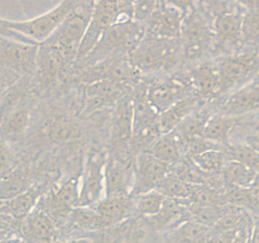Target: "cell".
Instances as JSON below:
<instances>
[{
	"instance_id": "cell-3",
	"label": "cell",
	"mask_w": 259,
	"mask_h": 243,
	"mask_svg": "<svg viewBox=\"0 0 259 243\" xmlns=\"http://www.w3.org/2000/svg\"><path fill=\"white\" fill-rule=\"evenodd\" d=\"M212 17L214 55H230L244 46L243 22L247 10L230 0H202Z\"/></svg>"
},
{
	"instance_id": "cell-28",
	"label": "cell",
	"mask_w": 259,
	"mask_h": 243,
	"mask_svg": "<svg viewBox=\"0 0 259 243\" xmlns=\"http://www.w3.org/2000/svg\"><path fill=\"white\" fill-rule=\"evenodd\" d=\"M211 228L194 219H187L179 228L174 229L169 237L171 243H206Z\"/></svg>"
},
{
	"instance_id": "cell-37",
	"label": "cell",
	"mask_w": 259,
	"mask_h": 243,
	"mask_svg": "<svg viewBox=\"0 0 259 243\" xmlns=\"http://www.w3.org/2000/svg\"><path fill=\"white\" fill-rule=\"evenodd\" d=\"M187 153H189L190 157L197 156V154H201L204 152L210 151V149H220L223 148L219 144L214 143L211 141H207L204 137H200V138H194L190 139L186 143Z\"/></svg>"
},
{
	"instance_id": "cell-31",
	"label": "cell",
	"mask_w": 259,
	"mask_h": 243,
	"mask_svg": "<svg viewBox=\"0 0 259 243\" xmlns=\"http://www.w3.org/2000/svg\"><path fill=\"white\" fill-rule=\"evenodd\" d=\"M30 113L27 106H19L7 116L2 124V132L8 138H20L29 126Z\"/></svg>"
},
{
	"instance_id": "cell-11",
	"label": "cell",
	"mask_w": 259,
	"mask_h": 243,
	"mask_svg": "<svg viewBox=\"0 0 259 243\" xmlns=\"http://www.w3.org/2000/svg\"><path fill=\"white\" fill-rule=\"evenodd\" d=\"M195 95L189 75H175L148 86V98L154 108L163 113L179 101Z\"/></svg>"
},
{
	"instance_id": "cell-40",
	"label": "cell",
	"mask_w": 259,
	"mask_h": 243,
	"mask_svg": "<svg viewBox=\"0 0 259 243\" xmlns=\"http://www.w3.org/2000/svg\"><path fill=\"white\" fill-rule=\"evenodd\" d=\"M199 2L200 0H158V4L171 5V7L177 8L181 12H184L185 15H186L187 13L195 9V7L199 4Z\"/></svg>"
},
{
	"instance_id": "cell-47",
	"label": "cell",
	"mask_w": 259,
	"mask_h": 243,
	"mask_svg": "<svg viewBox=\"0 0 259 243\" xmlns=\"http://www.w3.org/2000/svg\"><path fill=\"white\" fill-rule=\"evenodd\" d=\"M5 80H7L5 77H0V99H2V95H3V93H4V90L7 89V85H5V83H4Z\"/></svg>"
},
{
	"instance_id": "cell-42",
	"label": "cell",
	"mask_w": 259,
	"mask_h": 243,
	"mask_svg": "<svg viewBox=\"0 0 259 243\" xmlns=\"http://www.w3.org/2000/svg\"><path fill=\"white\" fill-rule=\"evenodd\" d=\"M252 224H248L245 227L237 230L234 235V239L232 243H250V234H252Z\"/></svg>"
},
{
	"instance_id": "cell-35",
	"label": "cell",
	"mask_w": 259,
	"mask_h": 243,
	"mask_svg": "<svg viewBox=\"0 0 259 243\" xmlns=\"http://www.w3.org/2000/svg\"><path fill=\"white\" fill-rule=\"evenodd\" d=\"M228 161H237L259 172V149L248 144H228L224 149Z\"/></svg>"
},
{
	"instance_id": "cell-39",
	"label": "cell",
	"mask_w": 259,
	"mask_h": 243,
	"mask_svg": "<svg viewBox=\"0 0 259 243\" xmlns=\"http://www.w3.org/2000/svg\"><path fill=\"white\" fill-rule=\"evenodd\" d=\"M134 10V19L144 22L156 9L158 0H132Z\"/></svg>"
},
{
	"instance_id": "cell-32",
	"label": "cell",
	"mask_w": 259,
	"mask_h": 243,
	"mask_svg": "<svg viewBox=\"0 0 259 243\" xmlns=\"http://www.w3.org/2000/svg\"><path fill=\"white\" fill-rule=\"evenodd\" d=\"M199 184H190L179 177L177 175L174 176H167L166 179L162 181L159 187L157 190L161 191L162 194L166 195L167 197H172V199H180V200H190L195 190L197 189Z\"/></svg>"
},
{
	"instance_id": "cell-14",
	"label": "cell",
	"mask_w": 259,
	"mask_h": 243,
	"mask_svg": "<svg viewBox=\"0 0 259 243\" xmlns=\"http://www.w3.org/2000/svg\"><path fill=\"white\" fill-rule=\"evenodd\" d=\"M19 235L27 243H53L57 240V223L37 205L20 223Z\"/></svg>"
},
{
	"instance_id": "cell-1",
	"label": "cell",
	"mask_w": 259,
	"mask_h": 243,
	"mask_svg": "<svg viewBox=\"0 0 259 243\" xmlns=\"http://www.w3.org/2000/svg\"><path fill=\"white\" fill-rule=\"evenodd\" d=\"M95 0H82L62 24L39 45L38 67L46 80H51L76 63L83 37L88 32Z\"/></svg>"
},
{
	"instance_id": "cell-33",
	"label": "cell",
	"mask_w": 259,
	"mask_h": 243,
	"mask_svg": "<svg viewBox=\"0 0 259 243\" xmlns=\"http://www.w3.org/2000/svg\"><path fill=\"white\" fill-rule=\"evenodd\" d=\"M136 199V205H134V214L139 218H149L158 214L159 210L163 207L167 196L162 194L158 190L146 192Z\"/></svg>"
},
{
	"instance_id": "cell-25",
	"label": "cell",
	"mask_w": 259,
	"mask_h": 243,
	"mask_svg": "<svg viewBox=\"0 0 259 243\" xmlns=\"http://www.w3.org/2000/svg\"><path fill=\"white\" fill-rule=\"evenodd\" d=\"M29 175L23 169H12L0 176V201H7L29 189Z\"/></svg>"
},
{
	"instance_id": "cell-30",
	"label": "cell",
	"mask_w": 259,
	"mask_h": 243,
	"mask_svg": "<svg viewBox=\"0 0 259 243\" xmlns=\"http://www.w3.org/2000/svg\"><path fill=\"white\" fill-rule=\"evenodd\" d=\"M68 220L73 225L82 229L95 230L111 227L110 223L94 207H77L71 210Z\"/></svg>"
},
{
	"instance_id": "cell-6",
	"label": "cell",
	"mask_w": 259,
	"mask_h": 243,
	"mask_svg": "<svg viewBox=\"0 0 259 243\" xmlns=\"http://www.w3.org/2000/svg\"><path fill=\"white\" fill-rule=\"evenodd\" d=\"M259 47L245 46L217 61L220 75V95L237 91L259 76Z\"/></svg>"
},
{
	"instance_id": "cell-18",
	"label": "cell",
	"mask_w": 259,
	"mask_h": 243,
	"mask_svg": "<svg viewBox=\"0 0 259 243\" xmlns=\"http://www.w3.org/2000/svg\"><path fill=\"white\" fill-rule=\"evenodd\" d=\"M46 185L33 184L29 189L7 201H0V213L10 215L18 220H23L47 194Z\"/></svg>"
},
{
	"instance_id": "cell-5",
	"label": "cell",
	"mask_w": 259,
	"mask_h": 243,
	"mask_svg": "<svg viewBox=\"0 0 259 243\" xmlns=\"http://www.w3.org/2000/svg\"><path fill=\"white\" fill-rule=\"evenodd\" d=\"M180 39L184 60L186 61H196L214 53L212 17L202 0H200L194 10L185 15Z\"/></svg>"
},
{
	"instance_id": "cell-36",
	"label": "cell",
	"mask_w": 259,
	"mask_h": 243,
	"mask_svg": "<svg viewBox=\"0 0 259 243\" xmlns=\"http://www.w3.org/2000/svg\"><path fill=\"white\" fill-rule=\"evenodd\" d=\"M244 46L259 47V10H247L243 22Z\"/></svg>"
},
{
	"instance_id": "cell-48",
	"label": "cell",
	"mask_w": 259,
	"mask_h": 243,
	"mask_svg": "<svg viewBox=\"0 0 259 243\" xmlns=\"http://www.w3.org/2000/svg\"><path fill=\"white\" fill-rule=\"evenodd\" d=\"M258 51H259V48H258ZM258 77H259V76H258Z\"/></svg>"
},
{
	"instance_id": "cell-16",
	"label": "cell",
	"mask_w": 259,
	"mask_h": 243,
	"mask_svg": "<svg viewBox=\"0 0 259 243\" xmlns=\"http://www.w3.org/2000/svg\"><path fill=\"white\" fill-rule=\"evenodd\" d=\"M133 182L134 166L118 153L109 156L105 166V196H132Z\"/></svg>"
},
{
	"instance_id": "cell-12",
	"label": "cell",
	"mask_w": 259,
	"mask_h": 243,
	"mask_svg": "<svg viewBox=\"0 0 259 243\" xmlns=\"http://www.w3.org/2000/svg\"><path fill=\"white\" fill-rule=\"evenodd\" d=\"M134 138L133 100L131 95L121 96L114 108L110 127V144L115 153L125 152Z\"/></svg>"
},
{
	"instance_id": "cell-7",
	"label": "cell",
	"mask_w": 259,
	"mask_h": 243,
	"mask_svg": "<svg viewBox=\"0 0 259 243\" xmlns=\"http://www.w3.org/2000/svg\"><path fill=\"white\" fill-rule=\"evenodd\" d=\"M129 19H134L132 0H95L90 24L80 46L76 63L90 53L105 30Z\"/></svg>"
},
{
	"instance_id": "cell-19",
	"label": "cell",
	"mask_w": 259,
	"mask_h": 243,
	"mask_svg": "<svg viewBox=\"0 0 259 243\" xmlns=\"http://www.w3.org/2000/svg\"><path fill=\"white\" fill-rule=\"evenodd\" d=\"M259 109V78L232 93L224 104L227 115L235 116Z\"/></svg>"
},
{
	"instance_id": "cell-17",
	"label": "cell",
	"mask_w": 259,
	"mask_h": 243,
	"mask_svg": "<svg viewBox=\"0 0 259 243\" xmlns=\"http://www.w3.org/2000/svg\"><path fill=\"white\" fill-rule=\"evenodd\" d=\"M194 94L201 101L220 95V75L217 61H204L187 73Z\"/></svg>"
},
{
	"instance_id": "cell-38",
	"label": "cell",
	"mask_w": 259,
	"mask_h": 243,
	"mask_svg": "<svg viewBox=\"0 0 259 243\" xmlns=\"http://www.w3.org/2000/svg\"><path fill=\"white\" fill-rule=\"evenodd\" d=\"M20 223L22 220H18L10 215L0 213V240L10 237V235H19Z\"/></svg>"
},
{
	"instance_id": "cell-43",
	"label": "cell",
	"mask_w": 259,
	"mask_h": 243,
	"mask_svg": "<svg viewBox=\"0 0 259 243\" xmlns=\"http://www.w3.org/2000/svg\"><path fill=\"white\" fill-rule=\"evenodd\" d=\"M245 10H259V0H230Z\"/></svg>"
},
{
	"instance_id": "cell-26",
	"label": "cell",
	"mask_w": 259,
	"mask_h": 243,
	"mask_svg": "<svg viewBox=\"0 0 259 243\" xmlns=\"http://www.w3.org/2000/svg\"><path fill=\"white\" fill-rule=\"evenodd\" d=\"M237 126V120L234 116L227 114H214L207 123L205 129L204 138L211 141L219 146H228L230 141L233 131Z\"/></svg>"
},
{
	"instance_id": "cell-13",
	"label": "cell",
	"mask_w": 259,
	"mask_h": 243,
	"mask_svg": "<svg viewBox=\"0 0 259 243\" xmlns=\"http://www.w3.org/2000/svg\"><path fill=\"white\" fill-rule=\"evenodd\" d=\"M133 100L134 138H149L159 133L161 113L154 108L148 98V86H139L132 96Z\"/></svg>"
},
{
	"instance_id": "cell-24",
	"label": "cell",
	"mask_w": 259,
	"mask_h": 243,
	"mask_svg": "<svg viewBox=\"0 0 259 243\" xmlns=\"http://www.w3.org/2000/svg\"><path fill=\"white\" fill-rule=\"evenodd\" d=\"M48 136L57 144H70L81 137V128L65 115H56L48 122Z\"/></svg>"
},
{
	"instance_id": "cell-27",
	"label": "cell",
	"mask_w": 259,
	"mask_h": 243,
	"mask_svg": "<svg viewBox=\"0 0 259 243\" xmlns=\"http://www.w3.org/2000/svg\"><path fill=\"white\" fill-rule=\"evenodd\" d=\"M149 152L154 158L159 159L161 162H164L172 167L181 159V142L174 132L162 134L154 142Z\"/></svg>"
},
{
	"instance_id": "cell-46",
	"label": "cell",
	"mask_w": 259,
	"mask_h": 243,
	"mask_svg": "<svg viewBox=\"0 0 259 243\" xmlns=\"http://www.w3.org/2000/svg\"><path fill=\"white\" fill-rule=\"evenodd\" d=\"M53 243H95V242H94L93 239H90V238H73V239L61 240V242L56 240V242Z\"/></svg>"
},
{
	"instance_id": "cell-44",
	"label": "cell",
	"mask_w": 259,
	"mask_h": 243,
	"mask_svg": "<svg viewBox=\"0 0 259 243\" xmlns=\"http://www.w3.org/2000/svg\"><path fill=\"white\" fill-rule=\"evenodd\" d=\"M250 243H259V215L257 219L253 220L252 234H250Z\"/></svg>"
},
{
	"instance_id": "cell-2",
	"label": "cell",
	"mask_w": 259,
	"mask_h": 243,
	"mask_svg": "<svg viewBox=\"0 0 259 243\" xmlns=\"http://www.w3.org/2000/svg\"><path fill=\"white\" fill-rule=\"evenodd\" d=\"M144 34L146 28L139 20L129 19L118 23L105 30L90 53L76 65L81 67H90L104 61L129 57L138 47Z\"/></svg>"
},
{
	"instance_id": "cell-21",
	"label": "cell",
	"mask_w": 259,
	"mask_h": 243,
	"mask_svg": "<svg viewBox=\"0 0 259 243\" xmlns=\"http://www.w3.org/2000/svg\"><path fill=\"white\" fill-rule=\"evenodd\" d=\"M134 205L133 196H105L94 208L113 225L134 214Z\"/></svg>"
},
{
	"instance_id": "cell-45",
	"label": "cell",
	"mask_w": 259,
	"mask_h": 243,
	"mask_svg": "<svg viewBox=\"0 0 259 243\" xmlns=\"http://www.w3.org/2000/svg\"><path fill=\"white\" fill-rule=\"evenodd\" d=\"M0 243H27L24 239H23L20 235L15 234V235H10V237L5 238V239L0 240Z\"/></svg>"
},
{
	"instance_id": "cell-15",
	"label": "cell",
	"mask_w": 259,
	"mask_h": 243,
	"mask_svg": "<svg viewBox=\"0 0 259 243\" xmlns=\"http://www.w3.org/2000/svg\"><path fill=\"white\" fill-rule=\"evenodd\" d=\"M185 13L171 5L157 4L144 22L146 33L163 38H180Z\"/></svg>"
},
{
	"instance_id": "cell-9",
	"label": "cell",
	"mask_w": 259,
	"mask_h": 243,
	"mask_svg": "<svg viewBox=\"0 0 259 243\" xmlns=\"http://www.w3.org/2000/svg\"><path fill=\"white\" fill-rule=\"evenodd\" d=\"M39 45L0 35V67L18 75H29L38 67Z\"/></svg>"
},
{
	"instance_id": "cell-41",
	"label": "cell",
	"mask_w": 259,
	"mask_h": 243,
	"mask_svg": "<svg viewBox=\"0 0 259 243\" xmlns=\"http://www.w3.org/2000/svg\"><path fill=\"white\" fill-rule=\"evenodd\" d=\"M13 165H14V157H13L12 152L5 146L0 144V176L14 169Z\"/></svg>"
},
{
	"instance_id": "cell-34",
	"label": "cell",
	"mask_w": 259,
	"mask_h": 243,
	"mask_svg": "<svg viewBox=\"0 0 259 243\" xmlns=\"http://www.w3.org/2000/svg\"><path fill=\"white\" fill-rule=\"evenodd\" d=\"M195 165L205 174H217L222 172L228 162V157L224 149H210L197 156L190 157Z\"/></svg>"
},
{
	"instance_id": "cell-22",
	"label": "cell",
	"mask_w": 259,
	"mask_h": 243,
	"mask_svg": "<svg viewBox=\"0 0 259 243\" xmlns=\"http://www.w3.org/2000/svg\"><path fill=\"white\" fill-rule=\"evenodd\" d=\"M123 86L109 80H98L89 84L85 89V110H91L106 105L109 101L115 100Z\"/></svg>"
},
{
	"instance_id": "cell-4",
	"label": "cell",
	"mask_w": 259,
	"mask_h": 243,
	"mask_svg": "<svg viewBox=\"0 0 259 243\" xmlns=\"http://www.w3.org/2000/svg\"><path fill=\"white\" fill-rule=\"evenodd\" d=\"M129 60L141 72L171 71L184 60L181 39L146 33Z\"/></svg>"
},
{
	"instance_id": "cell-8",
	"label": "cell",
	"mask_w": 259,
	"mask_h": 243,
	"mask_svg": "<svg viewBox=\"0 0 259 243\" xmlns=\"http://www.w3.org/2000/svg\"><path fill=\"white\" fill-rule=\"evenodd\" d=\"M108 157L101 151L91 149L80 177V202L78 207H94L106 195L105 166Z\"/></svg>"
},
{
	"instance_id": "cell-29",
	"label": "cell",
	"mask_w": 259,
	"mask_h": 243,
	"mask_svg": "<svg viewBox=\"0 0 259 243\" xmlns=\"http://www.w3.org/2000/svg\"><path fill=\"white\" fill-rule=\"evenodd\" d=\"M228 186L250 187L257 177L258 171L237 161H228L222 171Z\"/></svg>"
},
{
	"instance_id": "cell-10",
	"label": "cell",
	"mask_w": 259,
	"mask_h": 243,
	"mask_svg": "<svg viewBox=\"0 0 259 243\" xmlns=\"http://www.w3.org/2000/svg\"><path fill=\"white\" fill-rule=\"evenodd\" d=\"M171 166L154 158L151 152H143L134 165V182L132 196L138 197L146 192L153 191L159 187L168 176Z\"/></svg>"
},
{
	"instance_id": "cell-23",
	"label": "cell",
	"mask_w": 259,
	"mask_h": 243,
	"mask_svg": "<svg viewBox=\"0 0 259 243\" xmlns=\"http://www.w3.org/2000/svg\"><path fill=\"white\" fill-rule=\"evenodd\" d=\"M212 115L214 114L211 113L210 109H197L175 129L174 133L176 134L181 143L182 142L187 143L190 139L204 137L205 129Z\"/></svg>"
},
{
	"instance_id": "cell-20",
	"label": "cell",
	"mask_w": 259,
	"mask_h": 243,
	"mask_svg": "<svg viewBox=\"0 0 259 243\" xmlns=\"http://www.w3.org/2000/svg\"><path fill=\"white\" fill-rule=\"evenodd\" d=\"M200 103H201V100L196 95H191L172 105L163 113H161L158 123L161 136L174 132L187 116L191 115L194 111L199 109Z\"/></svg>"
}]
</instances>
